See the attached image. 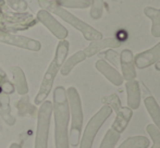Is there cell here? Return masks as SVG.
<instances>
[{
    "instance_id": "1",
    "label": "cell",
    "mask_w": 160,
    "mask_h": 148,
    "mask_svg": "<svg viewBox=\"0 0 160 148\" xmlns=\"http://www.w3.org/2000/svg\"><path fill=\"white\" fill-rule=\"evenodd\" d=\"M52 107V114L55 119V146L56 148H70V110L67 91L63 86H57L53 89Z\"/></svg>"
},
{
    "instance_id": "2",
    "label": "cell",
    "mask_w": 160,
    "mask_h": 148,
    "mask_svg": "<svg viewBox=\"0 0 160 148\" xmlns=\"http://www.w3.org/2000/svg\"><path fill=\"white\" fill-rule=\"evenodd\" d=\"M70 50V42L67 39L59 40L56 48V52L53 56V59L51 60L50 64L47 68V71L44 74V77L40 83V87L38 93L36 94L35 99H34V105L39 106L42 102L47 100V97L51 93L53 87V82L56 80L58 72L61 69L62 64L65 61L68 57V53Z\"/></svg>"
},
{
    "instance_id": "3",
    "label": "cell",
    "mask_w": 160,
    "mask_h": 148,
    "mask_svg": "<svg viewBox=\"0 0 160 148\" xmlns=\"http://www.w3.org/2000/svg\"><path fill=\"white\" fill-rule=\"evenodd\" d=\"M38 4L42 9L47 10L53 15H57L60 19H62L64 22H67L68 24H70L71 26H73L76 31L81 33L83 35V37L88 42H93V40H97L102 38V34L99 31H97L96 28H94L93 26H91L88 23L84 22L83 20L78 19V17L71 13L70 11H68L67 9L61 8V7L57 6L55 2H52L51 0H38Z\"/></svg>"
},
{
    "instance_id": "4",
    "label": "cell",
    "mask_w": 160,
    "mask_h": 148,
    "mask_svg": "<svg viewBox=\"0 0 160 148\" xmlns=\"http://www.w3.org/2000/svg\"><path fill=\"white\" fill-rule=\"evenodd\" d=\"M37 20L30 12H17L0 0V28L10 33L28 31L37 24Z\"/></svg>"
},
{
    "instance_id": "5",
    "label": "cell",
    "mask_w": 160,
    "mask_h": 148,
    "mask_svg": "<svg viewBox=\"0 0 160 148\" xmlns=\"http://www.w3.org/2000/svg\"><path fill=\"white\" fill-rule=\"evenodd\" d=\"M65 91H67L70 118H71V129L69 130V143L70 146L76 147L80 144L83 130V121H84L82 100H81V96L78 89L74 86L68 87Z\"/></svg>"
},
{
    "instance_id": "6",
    "label": "cell",
    "mask_w": 160,
    "mask_h": 148,
    "mask_svg": "<svg viewBox=\"0 0 160 148\" xmlns=\"http://www.w3.org/2000/svg\"><path fill=\"white\" fill-rule=\"evenodd\" d=\"M37 112V126L34 148H48L49 129L52 116V101L45 100L39 105Z\"/></svg>"
},
{
    "instance_id": "7",
    "label": "cell",
    "mask_w": 160,
    "mask_h": 148,
    "mask_svg": "<svg viewBox=\"0 0 160 148\" xmlns=\"http://www.w3.org/2000/svg\"><path fill=\"white\" fill-rule=\"evenodd\" d=\"M111 114H112L111 108L103 105L89 119V121L87 122L86 126L84 129V132H83V135H81V141H80V144H78L80 145V148H93V144L97 133L101 129V126L105 124L106 121L110 118Z\"/></svg>"
},
{
    "instance_id": "8",
    "label": "cell",
    "mask_w": 160,
    "mask_h": 148,
    "mask_svg": "<svg viewBox=\"0 0 160 148\" xmlns=\"http://www.w3.org/2000/svg\"><path fill=\"white\" fill-rule=\"evenodd\" d=\"M0 42L9 45V46L25 49V50L36 51V52L42 49V44L38 40L28 36H23V35H18L15 33L7 32L1 28H0Z\"/></svg>"
},
{
    "instance_id": "9",
    "label": "cell",
    "mask_w": 160,
    "mask_h": 148,
    "mask_svg": "<svg viewBox=\"0 0 160 148\" xmlns=\"http://www.w3.org/2000/svg\"><path fill=\"white\" fill-rule=\"evenodd\" d=\"M35 17L37 22L42 23L56 38H58L59 40L67 39L68 35H69V31L49 11L42 9V10L38 11Z\"/></svg>"
},
{
    "instance_id": "10",
    "label": "cell",
    "mask_w": 160,
    "mask_h": 148,
    "mask_svg": "<svg viewBox=\"0 0 160 148\" xmlns=\"http://www.w3.org/2000/svg\"><path fill=\"white\" fill-rule=\"evenodd\" d=\"M121 46V42L116 37H108V38H100V39L93 40L89 42L87 47L83 49L87 58H91L99 52L107 49H116Z\"/></svg>"
},
{
    "instance_id": "11",
    "label": "cell",
    "mask_w": 160,
    "mask_h": 148,
    "mask_svg": "<svg viewBox=\"0 0 160 148\" xmlns=\"http://www.w3.org/2000/svg\"><path fill=\"white\" fill-rule=\"evenodd\" d=\"M160 60V42L154 47L134 56L135 67L139 70L149 68Z\"/></svg>"
},
{
    "instance_id": "12",
    "label": "cell",
    "mask_w": 160,
    "mask_h": 148,
    "mask_svg": "<svg viewBox=\"0 0 160 148\" xmlns=\"http://www.w3.org/2000/svg\"><path fill=\"white\" fill-rule=\"evenodd\" d=\"M120 68L122 77L125 81L136 80V67L134 62V55L130 49H123L120 53Z\"/></svg>"
},
{
    "instance_id": "13",
    "label": "cell",
    "mask_w": 160,
    "mask_h": 148,
    "mask_svg": "<svg viewBox=\"0 0 160 148\" xmlns=\"http://www.w3.org/2000/svg\"><path fill=\"white\" fill-rule=\"evenodd\" d=\"M95 68L99 73H101L111 84L114 86H121L124 82L122 77V74L119 72L114 67H112L110 63H108L106 60L99 59L96 61Z\"/></svg>"
},
{
    "instance_id": "14",
    "label": "cell",
    "mask_w": 160,
    "mask_h": 148,
    "mask_svg": "<svg viewBox=\"0 0 160 148\" xmlns=\"http://www.w3.org/2000/svg\"><path fill=\"white\" fill-rule=\"evenodd\" d=\"M125 89H127L128 107L132 110L138 109L141 105V88H139L138 82L136 80L127 81Z\"/></svg>"
},
{
    "instance_id": "15",
    "label": "cell",
    "mask_w": 160,
    "mask_h": 148,
    "mask_svg": "<svg viewBox=\"0 0 160 148\" xmlns=\"http://www.w3.org/2000/svg\"><path fill=\"white\" fill-rule=\"evenodd\" d=\"M10 72L12 74V78H13V85H14L15 91H17L19 95L24 96L28 94V83L26 80V76L24 71L22 70L20 67H11L10 68Z\"/></svg>"
},
{
    "instance_id": "16",
    "label": "cell",
    "mask_w": 160,
    "mask_h": 148,
    "mask_svg": "<svg viewBox=\"0 0 160 148\" xmlns=\"http://www.w3.org/2000/svg\"><path fill=\"white\" fill-rule=\"evenodd\" d=\"M15 108L18 110V114L22 118H37V112L38 109L36 107V105H34L31 102L30 96L24 95L20 98L18 101H15Z\"/></svg>"
},
{
    "instance_id": "17",
    "label": "cell",
    "mask_w": 160,
    "mask_h": 148,
    "mask_svg": "<svg viewBox=\"0 0 160 148\" xmlns=\"http://www.w3.org/2000/svg\"><path fill=\"white\" fill-rule=\"evenodd\" d=\"M133 116V110L128 107H122L119 112L116 113V119L111 125V129L117 131L118 133H123L128 127L131 119Z\"/></svg>"
},
{
    "instance_id": "18",
    "label": "cell",
    "mask_w": 160,
    "mask_h": 148,
    "mask_svg": "<svg viewBox=\"0 0 160 148\" xmlns=\"http://www.w3.org/2000/svg\"><path fill=\"white\" fill-rule=\"evenodd\" d=\"M86 55L83 50H78L75 53L71 56V57L67 58L65 61L62 64L61 69H60V73L62 76H68L70 73L72 72L74 68H75L78 64H80L81 62H83L84 60H86Z\"/></svg>"
},
{
    "instance_id": "19",
    "label": "cell",
    "mask_w": 160,
    "mask_h": 148,
    "mask_svg": "<svg viewBox=\"0 0 160 148\" xmlns=\"http://www.w3.org/2000/svg\"><path fill=\"white\" fill-rule=\"evenodd\" d=\"M144 14L152 22V35L154 37H160V9L154 7H145Z\"/></svg>"
},
{
    "instance_id": "20",
    "label": "cell",
    "mask_w": 160,
    "mask_h": 148,
    "mask_svg": "<svg viewBox=\"0 0 160 148\" xmlns=\"http://www.w3.org/2000/svg\"><path fill=\"white\" fill-rule=\"evenodd\" d=\"M144 105H145V108L149 113L152 120L154 121V124L160 131V106L157 102L156 98L152 96H148L144 99Z\"/></svg>"
},
{
    "instance_id": "21",
    "label": "cell",
    "mask_w": 160,
    "mask_h": 148,
    "mask_svg": "<svg viewBox=\"0 0 160 148\" xmlns=\"http://www.w3.org/2000/svg\"><path fill=\"white\" fill-rule=\"evenodd\" d=\"M149 146V140L143 135H138L128 137L118 148H148Z\"/></svg>"
},
{
    "instance_id": "22",
    "label": "cell",
    "mask_w": 160,
    "mask_h": 148,
    "mask_svg": "<svg viewBox=\"0 0 160 148\" xmlns=\"http://www.w3.org/2000/svg\"><path fill=\"white\" fill-rule=\"evenodd\" d=\"M51 1L64 9H87L91 7L92 0H51Z\"/></svg>"
},
{
    "instance_id": "23",
    "label": "cell",
    "mask_w": 160,
    "mask_h": 148,
    "mask_svg": "<svg viewBox=\"0 0 160 148\" xmlns=\"http://www.w3.org/2000/svg\"><path fill=\"white\" fill-rule=\"evenodd\" d=\"M120 135H121L120 133H118L117 131H114L113 129L110 127V129L106 132L99 148H114L117 143L120 140Z\"/></svg>"
},
{
    "instance_id": "24",
    "label": "cell",
    "mask_w": 160,
    "mask_h": 148,
    "mask_svg": "<svg viewBox=\"0 0 160 148\" xmlns=\"http://www.w3.org/2000/svg\"><path fill=\"white\" fill-rule=\"evenodd\" d=\"M101 102H102L105 106H108L111 108L112 112L117 113L122 109V104H121V100L119 98V96L117 94H110V95L103 96L101 98Z\"/></svg>"
},
{
    "instance_id": "25",
    "label": "cell",
    "mask_w": 160,
    "mask_h": 148,
    "mask_svg": "<svg viewBox=\"0 0 160 148\" xmlns=\"http://www.w3.org/2000/svg\"><path fill=\"white\" fill-rule=\"evenodd\" d=\"M0 89H1V93L6 95H11L15 91L13 83L9 80L7 73L1 68H0Z\"/></svg>"
},
{
    "instance_id": "26",
    "label": "cell",
    "mask_w": 160,
    "mask_h": 148,
    "mask_svg": "<svg viewBox=\"0 0 160 148\" xmlns=\"http://www.w3.org/2000/svg\"><path fill=\"white\" fill-rule=\"evenodd\" d=\"M91 10H89V15L93 20L101 19L105 10V0H92L91 2Z\"/></svg>"
},
{
    "instance_id": "27",
    "label": "cell",
    "mask_w": 160,
    "mask_h": 148,
    "mask_svg": "<svg viewBox=\"0 0 160 148\" xmlns=\"http://www.w3.org/2000/svg\"><path fill=\"white\" fill-rule=\"evenodd\" d=\"M6 4L13 11L17 12H28V3L25 0H3Z\"/></svg>"
},
{
    "instance_id": "28",
    "label": "cell",
    "mask_w": 160,
    "mask_h": 148,
    "mask_svg": "<svg viewBox=\"0 0 160 148\" xmlns=\"http://www.w3.org/2000/svg\"><path fill=\"white\" fill-rule=\"evenodd\" d=\"M146 132L149 134V136L152 140V146L150 148H160V131L157 129V126L154 123L147 124Z\"/></svg>"
},
{
    "instance_id": "29",
    "label": "cell",
    "mask_w": 160,
    "mask_h": 148,
    "mask_svg": "<svg viewBox=\"0 0 160 148\" xmlns=\"http://www.w3.org/2000/svg\"><path fill=\"white\" fill-rule=\"evenodd\" d=\"M103 57H105L106 61L108 63L113 66L114 68H119V66H120V56L117 51H114L113 49H107L103 52Z\"/></svg>"
},
{
    "instance_id": "30",
    "label": "cell",
    "mask_w": 160,
    "mask_h": 148,
    "mask_svg": "<svg viewBox=\"0 0 160 148\" xmlns=\"http://www.w3.org/2000/svg\"><path fill=\"white\" fill-rule=\"evenodd\" d=\"M0 116H1V118L3 119L4 122H6L8 125H10V126L14 125L15 122H17V120H15L14 116H13L12 114H11V112L4 110V109L2 108L1 106H0Z\"/></svg>"
},
{
    "instance_id": "31",
    "label": "cell",
    "mask_w": 160,
    "mask_h": 148,
    "mask_svg": "<svg viewBox=\"0 0 160 148\" xmlns=\"http://www.w3.org/2000/svg\"><path fill=\"white\" fill-rule=\"evenodd\" d=\"M9 148H22V146L19 144V143H12V144H10Z\"/></svg>"
},
{
    "instance_id": "32",
    "label": "cell",
    "mask_w": 160,
    "mask_h": 148,
    "mask_svg": "<svg viewBox=\"0 0 160 148\" xmlns=\"http://www.w3.org/2000/svg\"><path fill=\"white\" fill-rule=\"evenodd\" d=\"M155 69H156L157 71H160V60L158 62H156V63H155Z\"/></svg>"
}]
</instances>
